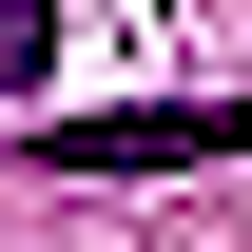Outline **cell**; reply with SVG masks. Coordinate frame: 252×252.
<instances>
[{"mask_svg": "<svg viewBox=\"0 0 252 252\" xmlns=\"http://www.w3.org/2000/svg\"><path fill=\"white\" fill-rule=\"evenodd\" d=\"M39 175H194V156H252V117L233 97H156V117H59V136H20Z\"/></svg>", "mask_w": 252, "mask_h": 252, "instance_id": "6da1fadb", "label": "cell"}]
</instances>
